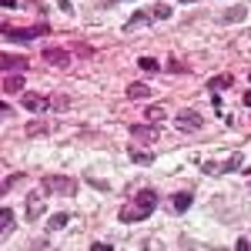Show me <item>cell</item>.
<instances>
[{"label":"cell","mask_w":251,"mask_h":251,"mask_svg":"<svg viewBox=\"0 0 251 251\" xmlns=\"http://www.w3.org/2000/svg\"><path fill=\"white\" fill-rule=\"evenodd\" d=\"M151 91H148V84H127V97L131 100H141V97H148Z\"/></svg>","instance_id":"14"},{"label":"cell","mask_w":251,"mask_h":251,"mask_svg":"<svg viewBox=\"0 0 251 251\" xmlns=\"http://www.w3.org/2000/svg\"><path fill=\"white\" fill-rule=\"evenodd\" d=\"M44 60L50 67H67L71 64V50H64V47H44Z\"/></svg>","instance_id":"6"},{"label":"cell","mask_w":251,"mask_h":251,"mask_svg":"<svg viewBox=\"0 0 251 251\" xmlns=\"http://www.w3.org/2000/svg\"><path fill=\"white\" fill-rule=\"evenodd\" d=\"M221 171H241V154H231L225 164H221Z\"/></svg>","instance_id":"21"},{"label":"cell","mask_w":251,"mask_h":251,"mask_svg":"<svg viewBox=\"0 0 251 251\" xmlns=\"http://www.w3.org/2000/svg\"><path fill=\"white\" fill-rule=\"evenodd\" d=\"M7 40H17V44H27V40H34V37H44L47 34V24H37V27H27V30H10V27H3L0 30Z\"/></svg>","instance_id":"3"},{"label":"cell","mask_w":251,"mask_h":251,"mask_svg":"<svg viewBox=\"0 0 251 251\" xmlns=\"http://www.w3.org/2000/svg\"><path fill=\"white\" fill-rule=\"evenodd\" d=\"M137 67H141V71H157V60L154 57H141V60H137Z\"/></svg>","instance_id":"25"},{"label":"cell","mask_w":251,"mask_h":251,"mask_svg":"<svg viewBox=\"0 0 251 251\" xmlns=\"http://www.w3.org/2000/svg\"><path fill=\"white\" fill-rule=\"evenodd\" d=\"M141 218H148V214L141 211L137 204H134V208H124V211H121V221H141Z\"/></svg>","instance_id":"16"},{"label":"cell","mask_w":251,"mask_h":251,"mask_svg":"<svg viewBox=\"0 0 251 251\" xmlns=\"http://www.w3.org/2000/svg\"><path fill=\"white\" fill-rule=\"evenodd\" d=\"M20 104H24L30 114H44V111L50 107V97H44V94H24V97H20Z\"/></svg>","instance_id":"5"},{"label":"cell","mask_w":251,"mask_h":251,"mask_svg":"<svg viewBox=\"0 0 251 251\" xmlns=\"http://www.w3.org/2000/svg\"><path fill=\"white\" fill-rule=\"evenodd\" d=\"M201 124H204L201 114L191 111V107H181V111L174 114V127H177V131H201Z\"/></svg>","instance_id":"2"},{"label":"cell","mask_w":251,"mask_h":251,"mask_svg":"<svg viewBox=\"0 0 251 251\" xmlns=\"http://www.w3.org/2000/svg\"><path fill=\"white\" fill-rule=\"evenodd\" d=\"M27 134H30V137H40V134H47V127H44L40 121H34V124H27Z\"/></svg>","instance_id":"24"},{"label":"cell","mask_w":251,"mask_h":251,"mask_svg":"<svg viewBox=\"0 0 251 251\" xmlns=\"http://www.w3.org/2000/svg\"><path fill=\"white\" fill-rule=\"evenodd\" d=\"M50 107H54V111H60V114H64V111H67V107H71V97H67V94H54V97H50Z\"/></svg>","instance_id":"15"},{"label":"cell","mask_w":251,"mask_h":251,"mask_svg":"<svg viewBox=\"0 0 251 251\" xmlns=\"http://www.w3.org/2000/svg\"><path fill=\"white\" fill-rule=\"evenodd\" d=\"M131 157H134L137 164H151V161H154L151 151H141V148H131Z\"/></svg>","instance_id":"19"},{"label":"cell","mask_w":251,"mask_h":251,"mask_svg":"<svg viewBox=\"0 0 251 251\" xmlns=\"http://www.w3.org/2000/svg\"><path fill=\"white\" fill-rule=\"evenodd\" d=\"M171 204H174V211H177V214H184V211L194 204V194H191V191H177Z\"/></svg>","instance_id":"8"},{"label":"cell","mask_w":251,"mask_h":251,"mask_svg":"<svg viewBox=\"0 0 251 251\" xmlns=\"http://www.w3.org/2000/svg\"><path fill=\"white\" fill-rule=\"evenodd\" d=\"M245 107H251V91H248V94H245Z\"/></svg>","instance_id":"29"},{"label":"cell","mask_w":251,"mask_h":251,"mask_svg":"<svg viewBox=\"0 0 251 251\" xmlns=\"http://www.w3.org/2000/svg\"><path fill=\"white\" fill-rule=\"evenodd\" d=\"M14 225H17V221H14V211H10V208H0V234H10Z\"/></svg>","instance_id":"13"},{"label":"cell","mask_w":251,"mask_h":251,"mask_svg":"<svg viewBox=\"0 0 251 251\" xmlns=\"http://www.w3.org/2000/svg\"><path fill=\"white\" fill-rule=\"evenodd\" d=\"M137 24H144V27H148V24H151V14H134V17L127 20V30H134Z\"/></svg>","instance_id":"22"},{"label":"cell","mask_w":251,"mask_h":251,"mask_svg":"<svg viewBox=\"0 0 251 251\" xmlns=\"http://www.w3.org/2000/svg\"><path fill=\"white\" fill-rule=\"evenodd\" d=\"M151 17H157V20H164V17H171V7H168V3H157L154 10H151Z\"/></svg>","instance_id":"23"},{"label":"cell","mask_w":251,"mask_h":251,"mask_svg":"<svg viewBox=\"0 0 251 251\" xmlns=\"http://www.w3.org/2000/svg\"><path fill=\"white\" fill-rule=\"evenodd\" d=\"M134 204H137L144 214H154V208H157V191H151V188H141V191L134 194Z\"/></svg>","instance_id":"4"},{"label":"cell","mask_w":251,"mask_h":251,"mask_svg":"<svg viewBox=\"0 0 251 251\" xmlns=\"http://www.w3.org/2000/svg\"><path fill=\"white\" fill-rule=\"evenodd\" d=\"M24 181V174H10V177H3V191H10V184H17Z\"/></svg>","instance_id":"26"},{"label":"cell","mask_w":251,"mask_h":251,"mask_svg":"<svg viewBox=\"0 0 251 251\" xmlns=\"http://www.w3.org/2000/svg\"><path fill=\"white\" fill-rule=\"evenodd\" d=\"M67 218H71V214H67V211L54 214V218H50V221H47V231H57V228H64V225H67Z\"/></svg>","instance_id":"17"},{"label":"cell","mask_w":251,"mask_h":251,"mask_svg":"<svg viewBox=\"0 0 251 251\" xmlns=\"http://www.w3.org/2000/svg\"><path fill=\"white\" fill-rule=\"evenodd\" d=\"M24 91V77L20 74H7L3 77V94H20Z\"/></svg>","instance_id":"10"},{"label":"cell","mask_w":251,"mask_h":251,"mask_svg":"<svg viewBox=\"0 0 251 251\" xmlns=\"http://www.w3.org/2000/svg\"><path fill=\"white\" fill-rule=\"evenodd\" d=\"M0 64H3V71L10 74V67H17V71H20V67H24L27 60H24V57H10V54H3V60H0Z\"/></svg>","instance_id":"18"},{"label":"cell","mask_w":251,"mask_h":251,"mask_svg":"<svg viewBox=\"0 0 251 251\" xmlns=\"http://www.w3.org/2000/svg\"><path fill=\"white\" fill-rule=\"evenodd\" d=\"M164 114H168V111H164V104H154V107H148V121H164Z\"/></svg>","instance_id":"20"},{"label":"cell","mask_w":251,"mask_h":251,"mask_svg":"<svg viewBox=\"0 0 251 251\" xmlns=\"http://www.w3.org/2000/svg\"><path fill=\"white\" fill-rule=\"evenodd\" d=\"M245 14H248V7H245V3H238V7H231V10H225V14H221V24H238V20H245Z\"/></svg>","instance_id":"9"},{"label":"cell","mask_w":251,"mask_h":251,"mask_svg":"<svg viewBox=\"0 0 251 251\" xmlns=\"http://www.w3.org/2000/svg\"><path fill=\"white\" fill-rule=\"evenodd\" d=\"M231 84H234V77H231V74H218V77H211V80H208V91H228Z\"/></svg>","instance_id":"12"},{"label":"cell","mask_w":251,"mask_h":251,"mask_svg":"<svg viewBox=\"0 0 251 251\" xmlns=\"http://www.w3.org/2000/svg\"><path fill=\"white\" fill-rule=\"evenodd\" d=\"M0 3H3L7 10H14V7H17V0H0Z\"/></svg>","instance_id":"28"},{"label":"cell","mask_w":251,"mask_h":251,"mask_svg":"<svg viewBox=\"0 0 251 251\" xmlns=\"http://www.w3.org/2000/svg\"><path fill=\"white\" fill-rule=\"evenodd\" d=\"M91 251H111L107 241H91Z\"/></svg>","instance_id":"27"},{"label":"cell","mask_w":251,"mask_h":251,"mask_svg":"<svg viewBox=\"0 0 251 251\" xmlns=\"http://www.w3.org/2000/svg\"><path fill=\"white\" fill-rule=\"evenodd\" d=\"M131 137H134L137 144H151V141L157 137V131L151 127V124H134V127H131Z\"/></svg>","instance_id":"7"},{"label":"cell","mask_w":251,"mask_h":251,"mask_svg":"<svg viewBox=\"0 0 251 251\" xmlns=\"http://www.w3.org/2000/svg\"><path fill=\"white\" fill-rule=\"evenodd\" d=\"M40 188L47 194H74L77 191L74 177H67V174H44V177H40Z\"/></svg>","instance_id":"1"},{"label":"cell","mask_w":251,"mask_h":251,"mask_svg":"<svg viewBox=\"0 0 251 251\" xmlns=\"http://www.w3.org/2000/svg\"><path fill=\"white\" fill-rule=\"evenodd\" d=\"M40 214H44V204H40V198H37V194H27V218H30V221H37Z\"/></svg>","instance_id":"11"}]
</instances>
